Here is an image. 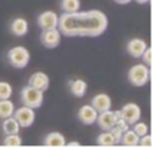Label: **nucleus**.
I'll return each instance as SVG.
<instances>
[{"instance_id":"obj_1","label":"nucleus","mask_w":152,"mask_h":147,"mask_svg":"<svg viewBox=\"0 0 152 147\" xmlns=\"http://www.w3.org/2000/svg\"><path fill=\"white\" fill-rule=\"evenodd\" d=\"M108 18L103 11H76L59 16V31L68 37H96L107 31Z\"/></svg>"},{"instance_id":"obj_2","label":"nucleus","mask_w":152,"mask_h":147,"mask_svg":"<svg viewBox=\"0 0 152 147\" xmlns=\"http://www.w3.org/2000/svg\"><path fill=\"white\" fill-rule=\"evenodd\" d=\"M20 100L23 103V106H27V107H31L34 110H36V108L42 107L43 102H44V92L28 84V86L21 88Z\"/></svg>"},{"instance_id":"obj_3","label":"nucleus","mask_w":152,"mask_h":147,"mask_svg":"<svg viewBox=\"0 0 152 147\" xmlns=\"http://www.w3.org/2000/svg\"><path fill=\"white\" fill-rule=\"evenodd\" d=\"M7 59L13 68H24L31 60V54L23 46H16L7 52Z\"/></svg>"},{"instance_id":"obj_4","label":"nucleus","mask_w":152,"mask_h":147,"mask_svg":"<svg viewBox=\"0 0 152 147\" xmlns=\"http://www.w3.org/2000/svg\"><path fill=\"white\" fill-rule=\"evenodd\" d=\"M150 66L142 63L135 64L128 71V82L135 87H143L150 82Z\"/></svg>"},{"instance_id":"obj_5","label":"nucleus","mask_w":152,"mask_h":147,"mask_svg":"<svg viewBox=\"0 0 152 147\" xmlns=\"http://www.w3.org/2000/svg\"><path fill=\"white\" fill-rule=\"evenodd\" d=\"M12 116L18 121L20 127L28 129L35 122V110L31 107H27V106H21V107H19V108H15Z\"/></svg>"},{"instance_id":"obj_6","label":"nucleus","mask_w":152,"mask_h":147,"mask_svg":"<svg viewBox=\"0 0 152 147\" xmlns=\"http://www.w3.org/2000/svg\"><path fill=\"white\" fill-rule=\"evenodd\" d=\"M61 42V32L59 28L52 29H42L40 34V43L48 50H53L56 48Z\"/></svg>"},{"instance_id":"obj_7","label":"nucleus","mask_w":152,"mask_h":147,"mask_svg":"<svg viewBox=\"0 0 152 147\" xmlns=\"http://www.w3.org/2000/svg\"><path fill=\"white\" fill-rule=\"evenodd\" d=\"M119 111H120V118H123L129 126H132L135 122L140 121L142 118V108L136 103H127Z\"/></svg>"},{"instance_id":"obj_8","label":"nucleus","mask_w":152,"mask_h":147,"mask_svg":"<svg viewBox=\"0 0 152 147\" xmlns=\"http://www.w3.org/2000/svg\"><path fill=\"white\" fill-rule=\"evenodd\" d=\"M37 26L42 29H52L58 28L59 26V15L53 11H44L37 16Z\"/></svg>"},{"instance_id":"obj_9","label":"nucleus","mask_w":152,"mask_h":147,"mask_svg":"<svg viewBox=\"0 0 152 147\" xmlns=\"http://www.w3.org/2000/svg\"><path fill=\"white\" fill-rule=\"evenodd\" d=\"M116 121H118V115H116L115 111L107 110V111H103V112H99L96 123L99 124V127L103 131H110L111 129L115 127Z\"/></svg>"},{"instance_id":"obj_10","label":"nucleus","mask_w":152,"mask_h":147,"mask_svg":"<svg viewBox=\"0 0 152 147\" xmlns=\"http://www.w3.org/2000/svg\"><path fill=\"white\" fill-rule=\"evenodd\" d=\"M97 115H99V112H97V111L95 110L91 104L81 106V107L79 108V111H77L79 121H80L83 124H86V126H91V124L96 123Z\"/></svg>"},{"instance_id":"obj_11","label":"nucleus","mask_w":152,"mask_h":147,"mask_svg":"<svg viewBox=\"0 0 152 147\" xmlns=\"http://www.w3.org/2000/svg\"><path fill=\"white\" fill-rule=\"evenodd\" d=\"M147 47L148 46H147V43H145V40L135 37V39H131L127 43V52H128V55H131L132 58L139 59L140 56L143 55V52L145 51Z\"/></svg>"},{"instance_id":"obj_12","label":"nucleus","mask_w":152,"mask_h":147,"mask_svg":"<svg viewBox=\"0 0 152 147\" xmlns=\"http://www.w3.org/2000/svg\"><path fill=\"white\" fill-rule=\"evenodd\" d=\"M91 106L97 111V112H103V111L111 110L112 99L110 98V95L104 94V92H100V94L95 95V96L91 99Z\"/></svg>"},{"instance_id":"obj_13","label":"nucleus","mask_w":152,"mask_h":147,"mask_svg":"<svg viewBox=\"0 0 152 147\" xmlns=\"http://www.w3.org/2000/svg\"><path fill=\"white\" fill-rule=\"evenodd\" d=\"M28 84L35 87V88L40 90V91L45 92L48 90V87H50V78L44 72H35L29 76Z\"/></svg>"},{"instance_id":"obj_14","label":"nucleus","mask_w":152,"mask_h":147,"mask_svg":"<svg viewBox=\"0 0 152 147\" xmlns=\"http://www.w3.org/2000/svg\"><path fill=\"white\" fill-rule=\"evenodd\" d=\"M10 31L12 35L15 36H24V35L28 34V21L26 20L24 18H16L11 21L10 26Z\"/></svg>"},{"instance_id":"obj_15","label":"nucleus","mask_w":152,"mask_h":147,"mask_svg":"<svg viewBox=\"0 0 152 147\" xmlns=\"http://www.w3.org/2000/svg\"><path fill=\"white\" fill-rule=\"evenodd\" d=\"M66 138L61 132H50L43 140V145L47 147H64L66 146Z\"/></svg>"},{"instance_id":"obj_16","label":"nucleus","mask_w":152,"mask_h":147,"mask_svg":"<svg viewBox=\"0 0 152 147\" xmlns=\"http://www.w3.org/2000/svg\"><path fill=\"white\" fill-rule=\"evenodd\" d=\"M139 139H140L139 135H136V132L134 130L128 129L127 131L123 132L119 145L126 146V147H136V146H139Z\"/></svg>"},{"instance_id":"obj_17","label":"nucleus","mask_w":152,"mask_h":147,"mask_svg":"<svg viewBox=\"0 0 152 147\" xmlns=\"http://www.w3.org/2000/svg\"><path fill=\"white\" fill-rule=\"evenodd\" d=\"M1 129H3V132H4L5 135H13V134H19L21 127L13 116H8V118L3 119Z\"/></svg>"},{"instance_id":"obj_18","label":"nucleus","mask_w":152,"mask_h":147,"mask_svg":"<svg viewBox=\"0 0 152 147\" xmlns=\"http://www.w3.org/2000/svg\"><path fill=\"white\" fill-rule=\"evenodd\" d=\"M87 88L88 86L83 79H75V80L69 82V90L75 98H83L87 92Z\"/></svg>"},{"instance_id":"obj_19","label":"nucleus","mask_w":152,"mask_h":147,"mask_svg":"<svg viewBox=\"0 0 152 147\" xmlns=\"http://www.w3.org/2000/svg\"><path fill=\"white\" fill-rule=\"evenodd\" d=\"M15 104L10 99H0V119H5L13 115Z\"/></svg>"},{"instance_id":"obj_20","label":"nucleus","mask_w":152,"mask_h":147,"mask_svg":"<svg viewBox=\"0 0 152 147\" xmlns=\"http://www.w3.org/2000/svg\"><path fill=\"white\" fill-rule=\"evenodd\" d=\"M96 143L99 146H102V147H111V146H116V145H118L115 137L112 135V132H111V131L102 132V134L97 137Z\"/></svg>"},{"instance_id":"obj_21","label":"nucleus","mask_w":152,"mask_h":147,"mask_svg":"<svg viewBox=\"0 0 152 147\" xmlns=\"http://www.w3.org/2000/svg\"><path fill=\"white\" fill-rule=\"evenodd\" d=\"M60 8L63 12H76L80 10V0H61Z\"/></svg>"},{"instance_id":"obj_22","label":"nucleus","mask_w":152,"mask_h":147,"mask_svg":"<svg viewBox=\"0 0 152 147\" xmlns=\"http://www.w3.org/2000/svg\"><path fill=\"white\" fill-rule=\"evenodd\" d=\"M23 143V139L19 137V134L13 135H5V138L3 139V145L7 147H19Z\"/></svg>"},{"instance_id":"obj_23","label":"nucleus","mask_w":152,"mask_h":147,"mask_svg":"<svg viewBox=\"0 0 152 147\" xmlns=\"http://www.w3.org/2000/svg\"><path fill=\"white\" fill-rule=\"evenodd\" d=\"M13 94V88L8 82H0V99H10Z\"/></svg>"},{"instance_id":"obj_24","label":"nucleus","mask_w":152,"mask_h":147,"mask_svg":"<svg viewBox=\"0 0 152 147\" xmlns=\"http://www.w3.org/2000/svg\"><path fill=\"white\" fill-rule=\"evenodd\" d=\"M134 131L136 132V135H139V137H143V135H145V134H148V126L145 123H143V122H140V121H137V122H135L134 124Z\"/></svg>"},{"instance_id":"obj_25","label":"nucleus","mask_w":152,"mask_h":147,"mask_svg":"<svg viewBox=\"0 0 152 147\" xmlns=\"http://www.w3.org/2000/svg\"><path fill=\"white\" fill-rule=\"evenodd\" d=\"M115 127H116V129H119V130H120L121 132H124V131H127V130L129 129V124L127 123V122L124 121L123 118H118V121H116Z\"/></svg>"},{"instance_id":"obj_26","label":"nucleus","mask_w":152,"mask_h":147,"mask_svg":"<svg viewBox=\"0 0 152 147\" xmlns=\"http://www.w3.org/2000/svg\"><path fill=\"white\" fill-rule=\"evenodd\" d=\"M151 54H152L151 48L147 47V48H145V51L143 52V55L140 56V58H142V60L144 62V64H147V66H151V63H152V60H151Z\"/></svg>"},{"instance_id":"obj_27","label":"nucleus","mask_w":152,"mask_h":147,"mask_svg":"<svg viewBox=\"0 0 152 147\" xmlns=\"http://www.w3.org/2000/svg\"><path fill=\"white\" fill-rule=\"evenodd\" d=\"M139 146H142V147H150L151 146V135L145 134V135H143V137H140Z\"/></svg>"},{"instance_id":"obj_28","label":"nucleus","mask_w":152,"mask_h":147,"mask_svg":"<svg viewBox=\"0 0 152 147\" xmlns=\"http://www.w3.org/2000/svg\"><path fill=\"white\" fill-rule=\"evenodd\" d=\"M110 131L112 132V135H113V137H115L116 142H118V145H119V142H120V138H121V135H123V132H121L119 129H116V127H113V129H111Z\"/></svg>"},{"instance_id":"obj_29","label":"nucleus","mask_w":152,"mask_h":147,"mask_svg":"<svg viewBox=\"0 0 152 147\" xmlns=\"http://www.w3.org/2000/svg\"><path fill=\"white\" fill-rule=\"evenodd\" d=\"M66 146H69V147H75V146H80V143L76 142V140H72V142H66Z\"/></svg>"},{"instance_id":"obj_30","label":"nucleus","mask_w":152,"mask_h":147,"mask_svg":"<svg viewBox=\"0 0 152 147\" xmlns=\"http://www.w3.org/2000/svg\"><path fill=\"white\" fill-rule=\"evenodd\" d=\"M115 3H118V4H128V3H131L132 0H113Z\"/></svg>"},{"instance_id":"obj_31","label":"nucleus","mask_w":152,"mask_h":147,"mask_svg":"<svg viewBox=\"0 0 152 147\" xmlns=\"http://www.w3.org/2000/svg\"><path fill=\"white\" fill-rule=\"evenodd\" d=\"M135 1H136L137 4H147L150 0H135Z\"/></svg>"}]
</instances>
